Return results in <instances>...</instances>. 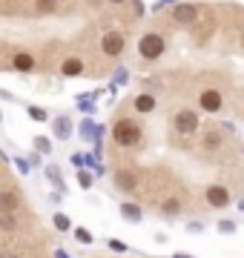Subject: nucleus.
Segmentation results:
<instances>
[{"label": "nucleus", "mask_w": 244, "mask_h": 258, "mask_svg": "<svg viewBox=\"0 0 244 258\" xmlns=\"http://www.w3.org/2000/svg\"><path fill=\"white\" fill-rule=\"evenodd\" d=\"M141 135H144V129L138 126V123H135L132 118L115 120V126H112V141H115V147H121V149L138 147V144H141Z\"/></svg>", "instance_id": "f257e3e1"}, {"label": "nucleus", "mask_w": 244, "mask_h": 258, "mask_svg": "<svg viewBox=\"0 0 244 258\" xmlns=\"http://www.w3.org/2000/svg\"><path fill=\"white\" fill-rule=\"evenodd\" d=\"M164 49H167V40H164V35H158V32H147V35H141V40H138V55H141L144 60H158V57L164 55Z\"/></svg>", "instance_id": "f03ea898"}, {"label": "nucleus", "mask_w": 244, "mask_h": 258, "mask_svg": "<svg viewBox=\"0 0 244 258\" xmlns=\"http://www.w3.org/2000/svg\"><path fill=\"white\" fill-rule=\"evenodd\" d=\"M127 49V37L121 35V32H103V37H101V52L106 57H118Z\"/></svg>", "instance_id": "7ed1b4c3"}, {"label": "nucleus", "mask_w": 244, "mask_h": 258, "mask_svg": "<svg viewBox=\"0 0 244 258\" xmlns=\"http://www.w3.org/2000/svg\"><path fill=\"white\" fill-rule=\"evenodd\" d=\"M198 15H201V9H198L196 3H178L175 9H172V20L178 23V26H196L198 20Z\"/></svg>", "instance_id": "20e7f679"}, {"label": "nucleus", "mask_w": 244, "mask_h": 258, "mask_svg": "<svg viewBox=\"0 0 244 258\" xmlns=\"http://www.w3.org/2000/svg\"><path fill=\"white\" fill-rule=\"evenodd\" d=\"M172 126H175V132H181V135H193V132H198V115L193 109H181V112H175Z\"/></svg>", "instance_id": "39448f33"}, {"label": "nucleus", "mask_w": 244, "mask_h": 258, "mask_svg": "<svg viewBox=\"0 0 244 258\" xmlns=\"http://www.w3.org/2000/svg\"><path fill=\"white\" fill-rule=\"evenodd\" d=\"M198 106L213 115V112H221V106H224V98H221V92H218L216 86H207L204 92L198 95Z\"/></svg>", "instance_id": "423d86ee"}, {"label": "nucleus", "mask_w": 244, "mask_h": 258, "mask_svg": "<svg viewBox=\"0 0 244 258\" xmlns=\"http://www.w3.org/2000/svg\"><path fill=\"white\" fill-rule=\"evenodd\" d=\"M204 198H207V204L216 207V210H224L227 204L233 201V198H230V189L221 186V184H210L207 186V192H204Z\"/></svg>", "instance_id": "0eeeda50"}, {"label": "nucleus", "mask_w": 244, "mask_h": 258, "mask_svg": "<svg viewBox=\"0 0 244 258\" xmlns=\"http://www.w3.org/2000/svg\"><path fill=\"white\" fill-rule=\"evenodd\" d=\"M112 181H115V186H118L121 192H135V189H138V184H141V181H138V175H135L132 169H118Z\"/></svg>", "instance_id": "6e6552de"}, {"label": "nucleus", "mask_w": 244, "mask_h": 258, "mask_svg": "<svg viewBox=\"0 0 244 258\" xmlns=\"http://www.w3.org/2000/svg\"><path fill=\"white\" fill-rule=\"evenodd\" d=\"M132 106H135V112H141V115H150V112H155L158 101H155V95L152 92H141V95H135Z\"/></svg>", "instance_id": "1a4fd4ad"}, {"label": "nucleus", "mask_w": 244, "mask_h": 258, "mask_svg": "<svg viewBox=\"0 0 244 258\" xmlns=\"http://www.w3.org/2000/svg\"><path fill=\"white\" fill-rule=\"evenodd\" d=\"M52 132H55L57 141H69V138H72V120L66 118V115L55 118V120H52Z\"/></svg>", "instance_id": "9d476101"}, {"label": "nucleus", "mask_w": 244, "mask_h": 258, "mask_svg": "<svg viewBox=\"0 0 244 258\" xmlns=\"http://www.w3.org/2000/svg\"><path fill=\"white\" fill-rule=\"evenodd\" d=\"M60 75H64V78H78V75H84V60H81V57H66L64 63H60Z\"/></svg>", "instance_id": "9b49d317"}, {"label": "nucleus", "mask_w": 244, "mask_h": 258, "mask_svg": "<svg viewBox=\"0 0 244 258\" xmlns=\"http://www.w3.org/2000/svg\"><path fill=\"white\" fill-rule=\"evenodd\" d=\"M12 66H15V72H32L38 66V60L32 55H26V52H18V55L12 57Z\"/></svg>", "instance_id": "f8f14e48"}, {"label": "nucleus", "mask_w": 244, "mask_h": 258, "mask_svg": "<svg viewBox=\"0 0 244 258\" xmlns=\"http://www.w3.org/2000/svg\"><path fill=\"white\" fill-rule=\"evenodd\" d=\"M121 215L127 218L130 224H141V218H144V210L138 207V204H132V201H124L121 204Z\"/></svg>", "instance_id": "ddd939ff"}, {"label": "nucleus", "mask_w": 244, "mask_h": 258, "mask_svg": "<svg viewBox=\"0 0 244 258\" xmlns=\"http://www.w3.org/2000/svg\"><path fill=\"white\" fill-rule=\"evenodd\" d=\"M46 178H49V184L55 186L57 192H66V181H64V172H60V166H57V164H49V166H46Z\"/></svg>", "instance_id": "4468645a"}, {"label": "nucleus", "mask_w": 244, "mask_h": 258, "mask_svg": "<svg viewBox=\"0 0 244 258\" xmlns=\"http://www.w3.org/2000/svg\"><path fill=\"white\" fill-rule=\"evenodd\" d=\"M20 207V195L6 189V192H0V212H18Z\"/></svg>", "instance_id": "2eb2a0df"}, {"label": "nucleus", "mask_w": 244, "mask_h": 258, "mask_svg": "<svg viewBox=\"0 0 244 258\" xmlns=\"http://www.w3.org/2000/svg\"><path fill=\"white\" fill-rule=\"evenodd\" d=\"M161 215H167V218H175V215H181V198H164L161 201Z\"/></svg>", "instance_id": "dca6fc26"}, {"label": "nucleus", "mask_w": 244, "mask_h": 258, "mask_svg": "<svg viewBox=\"0 0 244 258\" xmlns=\"http://www.w3.org/2000/svg\"><path fill=\"white\" fill-rule=\"evenodd\" d=\"M0 230L15 232L18 230V215H15V212H0Z\"/></svg>", "instance_id": "f3484780"}, {"label": "nucleus", "mask_w": 244, "mask_h": 258, "mask_svg": "<svg viewBox=\"0 0 244 258\" xmlns=\"http://www.w3.org/2000/svg\"><path fill=\"white\" fill-rule=\"evenodd\" d=\"M57 6H60V0H35V9H38V15H55Z\"/></svg>", "instance_id": "a211bd4d"}, {"label": "nucleus", "mask_w": 244, "mask_h": 258, "mask_svg": "<svg viewBox=\"0 0 244 258\" xmlns=\"http://www.w3.org/2000/svg\"><path fill=\"white\" fill-rule=\"evenodd\" d=\"M213 32H216V20H213V18L201 20V26L196 29V40H204V37H210Z\"/></svg>", "instance_id": "6ab92c4d"}, {"label": "nucleus", "mask_w": 244, "mask_h": 258, "mask_svg": "<svg viewBox=\"0 0 244 258\" xmlns=\"http://www.w3.org/2000/svg\"><path fill=\"white\" fill-rule=\"evenodd\" d=\"M204 147L207 149H218V147H221V132H216V129H207V132H204Z\"/></svg>", "instance_id": "aec40b11"}, {"label": "nucleus", "mask_w": 244, "mask_h": 258, "mask_svg": "<svg viewBox=\"0 0 244 258\" xmlns=\"http://www.w3.org/2000/svg\"><path fill=\"white\" fill-rule=\"evenodd\" d=\"M92 184H95V175L89 169L81 166V172H78V186H81V189H92Z\"/></svg>", "instance_id": "412c9836"}, {"label": "nucleus", "mask_w": 244, "mask_h": 258, "mask_svg": "<svg viewBox=\"0 0 244 258\" xmlns=\"http://www.w3.org/2000/svg\"><path fill=\"white\" fill-rule=\"evenodd\" d=\"M52 224H55V230H60V232H69V230H72V221H69V215H64V212H55Z\"/></svg>", "instance_id": "4be33fe9"}, {"label": "nucleus", "mask_w": 244, "mask_h": 258, "mask_svg": "<svg viewBox=\"0 0 244 258\" xmlns=\"http://www.w3.org/2000/svg\"><path fill=\"white\" fill-rule=\"evenodd\" d=\"M26 115H29L32 120H38V123H46V120H49V112L43 109V106H29Z\"/></svg>", "instance_id": "5701e85b"}, {"label": "nucleus", "mask_w": 244, "mask_h": 258, "mask_svg": "<svg viewBox=\"0 0 244 258\" xmlns=\"http://www.w3.org/2000/svg\"><path fill=\"white\" fill-rule=\"evenodd\" d=\"M32 144H35V149H38L40 155H52V141H49V138H43V135H38V138L32 141Z\"/></svg>", "instance_id": "b1692460"}, {"label": "nucleus", "mask_w": 244, "mask_h": 258, "mask_svg": "<svg viewBox=\"0 0 244 258\" xmlns=\"http://www.w3.org/2000/svg\"><path fill=\"white\" fill-rule=\"evenodd\" d=\"M75 238L78 241H81V244H92V232H89V230H84V227H78V230H75Z\"/></svg>", "instance_id": "393cba45"}, {"label": "nucleus", "mask_w": 244, "mask_h": 258, "mask_svg": "<svg viewBox=\"0 0 244 258\" xmlns=\"http://www.w3.org/2000/svg\"><path fill=\"white\" fill-rule=\"evenodd\" d=\"M106 247L112 249V252H127V244L118 241V238H109V241H106Z\"/></svg>", "instance_id": "a878e982"}, {"label": "nucleus", "mask_w": 244, "mask_h": 258, "mask_svg": "<svg viewBox=\"0 0 244 258\" xmlns=\"http://www.w3.org/2000/svg\"><path fill=\"white\" fill-rule=\"evenodd\" d=\"M218 232H224V235H230V232H235V224L230 221V218H224V221H218Z\"/></svg>", "instance_id": "bb28decb"}, {"label": "nucleus", "mask_w": 244, "mask_h": 258, "mask_svg": "<svg viewBox=\"0 0 244 258\" xmlns=\"http://www.w3.org/2000/svg\"><path fill=\"white\" fill-rule=\"evenodd\" d=\"M15 166H18L20 175H29V169H32V164H29V161H23V158H15Z\"/></svg>", "instance_id": "cd10ccee"}, {"label": "nucleus", "mask_w": 244, "mask_h": 258, "mask_svg": "<svg viewBox=\"0 0 244 258\" xmlns=\"http://www.w3.org/2000/svg\"><path fill=\"white\" fill-rule=\"evenodd\" d=\"M81 135H84V138H92V135H95V126L89 123V120H86V123H81Z\"/></svg>", "instance_id": "c85d7f7f"}, {"label": "nucleus", "mask_w": 244, "mask_h": 258, "mask_svg": "<svg viewBox=\"0 0 244 258\" xmlns=\"http://www.w3.org/2000/svg\"><path fill=\"white\" fill-rule=\"evenodd\" d=\"M187 230H190V232H201V221H193V224L187 227Z\"/></svg>", "instance_id": "c756f323"}, {"label": "nucleus", "mask_w": 244, "mask_h": 258, "mask_svg": "<svg viewBox=\"0 0 244 258\" xmlns=\"http://www.w3.org/2000/svg\"><path fill=\"white\" fill-rule=\"evenodd\" d=\"M0 258H18V255H15V252H9V249H3V252H0Z\"/></svg>", "instance_id": "7c9ffc66"}, {"label": "nucleus", "mask_w": 244, "mask_h": 258, "mask_svg": "<svg viewBox=\"0 0 244 258\" xmlns=\"http://www.w3.org/2000/svg\"><path fill=\"white\" fill-rule=\"evenodd\" d=\"M55 258H69V255H66V252H60V249H57V252H55Z\"/></svg>", "instance_id": "2f4dec72"}, {"label": "nucleus", "mask_w": 244, "mask_h": 258, "mask_svg": "<svg viewBox=\"0 0 244 258\" xmlns=\"http://www.w3.org/2000/svg\"><path fill=\"white\" fill-rule=\"evenodd\" d=\"M89 6H101V0H89Z\"/></svg>", "instance_id": "473e14b6"}, {"label": "nucleus", "mask_w": 244, "mask_h": 258, "mask_svg": "<svg viewBox=\"0 0 244 258\" xmlns=\"http://www.w3.org/2000/svg\"><path fill=\"white\" fill-rule=\"evenodd\" d=\"M109 3H127V0H109Z\"/></svg>", "instance_id": "72a5a7b5"}, {"label": "nucleus", "mask_w": 244, "mask_h": 258, "mask_svg": "<svg viewBox=\"0 0 244 258\" xmlns=\"http://www.w3.org/2000/svg\"><path fill=\"white\" fill-rule=\"evenodd\" d=\"M0 123H3V112H0Z\"/></svg>", "instance_id": "f704fd0d"}, {"label": "nucleus", "mask_w": 244, "mask_h": 258, "mask_svg": "<svg viewBox=\"0 0 244 258\" xmlns=\"http://www.w3.org/2000/svg\"><path fill=\"white\" fill-rule=\"evenodd\" d=\"M175 258H187V255H175Z\"/></svg>", "instance_id": "c9c22d12"}]
</instances>
